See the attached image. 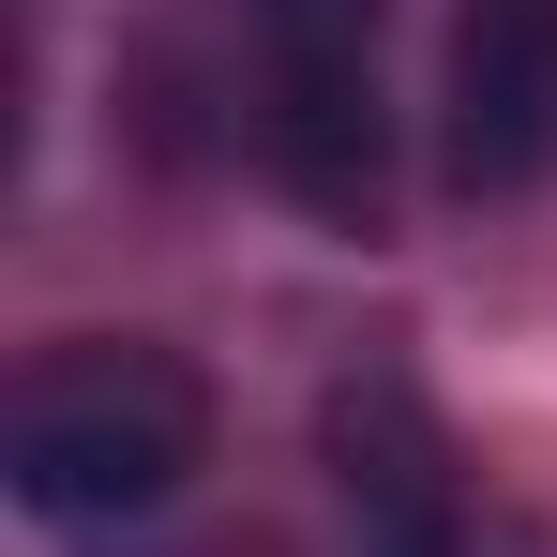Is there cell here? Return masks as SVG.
Wrapping results in <instances>:
<instances>
[{
    "mask_svg": "<svg viewBox=\"0 0 557 557\" xmlns=\"http://www.w3.org/2000/svg\"><path fill=\"white\" fill-rule=\"evenodd\" d=\"M211 467V376L151 332H61L30 347L15 407H0V482L30 528H151Z\"/></svg>",
    "mask_w": 557,
    "mask_h": 557,
    "instance_id": "1",
    "label": "cell"
},
{
    "mask_svg": "<svg viewBox=\"0 0 557 557\" xmlns=\"http://www.w3.org/2000/svg\"><path fill=\"white\" fill-rule=\"evenodd\" d=\"M272 46V166L317 226H376L392 196V91H376V0H257Z\"/></svg>",
    "mask_w": 557,
    "mask_h": 557,
    "instance_id": "2",
    "label": "cell"
},
{
    "mask_svg": "<svg viewBox=\"0 0 557 557\" xmlns=\"http://www.w3.org/2000/svg\"><path fill=\"white\" fill-rule=\"evenodd\" d=\"M317 437H332V482H347V512H362V557H482V512H467V467H453V437H437V407H422V392H407L392 362L332 376Z\"/></svg>",
    "mask_w": 557,
    "mask_h": 557,
    "instance_id": "3",
    "label": "cell"
},
{
    "mask_svg": "<svg viewBox=\"0 0 557 557\" xmlns=\"http://www.w3.org/2000/svg\"><path fill=\"white\" fill-rule=\"evenodd\" d=\"M437 151H453V196H528L557 166V0H467Z\"/></svg>",
    "mask_w": 557,
    "mask_h": 557,
    "instance_id": "4",
    "label": "cell"
}]
</instances>
